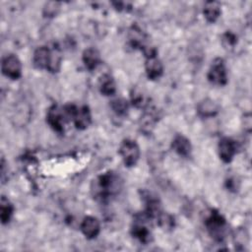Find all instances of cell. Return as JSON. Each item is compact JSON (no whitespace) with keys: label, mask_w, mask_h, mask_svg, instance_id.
Returning <instances> with one entry per match:
<instances>
[{"label":"cell","mask_w":252,"mask_h":252,"mask_svg":"<svg viewBox=\"0 0 252 252\" xmlns=\"http://www.w3.org/2000/svg\"><path fill=\"white\" fill-rule=\"evenodd\" d=\"M148 218L150 219V217L146 213H144V216L137 220L132 226V234L142 243H149L152 238L151 231L145 223V220Z\"/></svg>","instance_id":"obj_7"},{"label":"cell","mask_w":252,"mask_h":252,"mask_svg":"<svg viewBox=\"0 0 252 252\" xmlns=\"http://www.w3.org/2000/svg\"><path fill=\"white\" fill-rule=\"evenodd\" d=\"M111 108L117 115H124L128 110V102L124 98H117L111 101Z\"/></svg>","instance_id":"obj_20"},{"label":"cell","mask_w":252,"mask_h":252,"mask_svg":"<svg viewBox=\"0 0 252 252\" xmlns=\"http://www.w3.org/2000/svg\"><path fill=\"white\" fill-rule=\"evenodd\" d=\"M81 230L87 238L89 239L95 238L100 231V224L98 220L91 216L84 218L81 223Z\"/></svg>","instance_id":"obj_8"},{"label":"cell","mask_w":252,"mask_h":252,"mask_svg":"<svg viewBox=\"0 0 252 252\" xmlns=\"http://www.w3.org/2000/svg\"><path fill=\"white\" fill-rule=\"evenodd\" d=\"M13 211H14V208H13L12 204L9 202L8 199H6L3 196L1 198V202H0V219H1V222L3 224L9 222V220H11V217L13 215Z\"/></svg>","instance_id":"obj_19"},{"label":"cell","mask_w":252,"mask_h":252,"mask_svg":"<svg viewBox=\"0 0 252 252\" xmlns=\"http://www.w3.org/2000/svg\"><path fill=\"white\" fill-rule=\"evenodd\" d=\"M83 62L89 70L92 71V70L95 69L100 62L99 52L95 48H93V47L87 48L83 52Z\"/></svg>","instance_id":"obj_15"},{"label":"cell","mask_w":252,"mask_h":252,"mask_svg":"<svg viewBox=\"0 0 252 252\" xmlns=\"http://www.w3.org/2000/svg\"><path fill=\"white\" fill-rule=\"evenodd\" d=\"M119 154L126 166H133L140 158V149L135 141L126 139L120 145Z\"/></svg>","instance_id":"obj_3"},{"label":"cell","mask_w":252,"mask_h":252,"mask_svg":"<svg viewBox=\"0 0 252 252\" xmlns=\"http://www.w3.org/2000/svg\"><path fill=\"white\" fill-rule=\"evenodd\" d=\"M206 226L209 233L218 241H221L224 238L225 220L217 212H212L206 220Z\"/></svg>","instance_id":"obj_4"},{"label":"cell","mask_w":252,"mask_h":252,"mask_svg":"<svg viewBox=\"0 0 252 252\" xmlns=\"http://www.w3.org/2000/svg\"><path fill=\"white\" fill-rule=\"evenodd\" d=\"M128 37H129V41H130L131 45L135 48L143 49L144 47L147 46L145 44L146 35L143 32V31L137 26H132V28L129 30Z\"/></svg>","instance_id":"obj_16"},{"label":"cell","mask_w":252,"mask_h":252,"mask_svg":"<svg viewBox=\"0 0 252 252\" xmlns=\"http://www.w3.org/2000/svg\"><path fill=\"white\" fill-rule=\"evenodd\" d=\"M60 4L58 2H54V1H50V2H47L44 6V9H43V12H44V15L47 16V17H53L57 14L58 10H59V6Z\"/></svg>","instance_id":"obj_22"},{"label":"cell","mask_w":252,"mask_h":252,"mask_svg":"<svg viewBox=\"0 0 252 252\" xmlns=\"http://www.w3.org/2000/svg\"><path fill=\"white\" fill-rule=\"evenodd\" d=\"M208 80L212 84L218 85V86H223L226 84L227 75H226V69L222 59L218 58L213 62L208 72Z\"/></svg>","instance_id":"obj_6"},{"label":"cell","mask_w":252,"mask_h":252,"mask_svg":"<svg viewBox=\"0 0 252 252\" xmlns=\"http://www.w3.org/2000/svg\"><path fill=\"white\" fill-rule=\"evenodd\" d=\"M156 219L158 220V224L164 229L165 228H171L174 224L173 218L170 215H168L166 213H163V212H160Z\"/></svg>","instance_id":"obj_21"},{"label":"cell","mask_w":252,"mask_h":252,"mask_svg":"<svg viewBox=\"0 0 252 252\" xmlns=\"http://www.w3.org/2000/svg\"><path fill=\"white\" fill-rule=\"evenodd\" d=\"M172 149L182 157H188L191 153V144L190 141L182 136V135H177L173 141H172Z\"/></svg>","instance_id":"obj_14"},{"label":"cell","mask_w":252,"mask_h":252,"mask_svg":"<svg viewBox=\"0 0 252 252\" xmlns=\"http://www.w3.org/2000/svg\"><path fill=\"white\" fill-rule=\"evenodd\" d=\"M46 121L50 125V127L56 131L61 133L64 128V114L57 106L53 105L48 109L46 115Z\"/></svg>","instance_id":"obj_9"},{"label":"cell","mask_w":252,"mask_h":252,"mask_svg":"<svg viewBox=\"0 0 252 252\" xmlns=\"http://www.w3.org/2000/svg\"><path fill=\"white\" fill-rule=\"evenodd\" d=\"M2 73L12 80H18L22 75L20 59L14 54L5 56L2 60Z\"/></svg>","instance_id":"obj_5"},{"label":"cell","mask_w":252,"mask_h":252,"mask_svg":"<svg viewBox=\"0 0 252 252\" xmlns=\"http://www.w3.org/2000/svg\"><path fill=\"white\" fill-rule=\"evenodd\" d=\"M52 51L46 46L38 47L32 57V62L35 68L37 69H48Z\"/></svg>","instance_id":"obj_11"},{"label":"cell","mask_w":252,"mask_h":252,"mask_svg":"<svg viewBox=\"0 0 252 252\" xmlns=\"http://www.w3.org/2000/svg\"><path fill=\"white\" fill-rule=\"evenodd\" d=\"M197 111L202 117H212L219 112V106L213 99L206 98L199 102Z\"/></svg>","instance_id":"obj_13"},{"label":"cell","mask_w":252,"mask_h":252,"mask_svg":"<svg viewBox=\"0 0 252 252\" xmlns=\"http://www.w3.org/2000/svg\"><path fill=\"white\" fill-rule=\"evenodd\" d=\"M99 91L104 95H112L116 91V85L110 75H104L99 80Z\"/></svg>","instance_id":"obj_18"},{"label":"cell","mask_w":252,"mask_h":252,"mask_svg":"<svg viewBox=\"0 0 252 252\" xmlns=\"http://www.w3.org/2000/svg\"><path fill=\"white\" fill-rule=\"evenodd\" d=\"M64 112L67 116L70 117V119L73 120L75 126L78 129H86L91 124L92 116L88 106L77 107L73 104H70L65 107Z\"/></svg>","instance_id":"obj_1"},{"label":"cell","mask_w":252,"mask_h":252,"mask_svg":"<svg viewBox=\"0 0 252 252\" xmlns=\"http://www.w3.org/2000/svg\"><path fill=\"white\" fill-rule=\"evenodd\" d=\"M236 153V144L230 138H222L219 143V154L224 162H229Z\"/></svg>","instance_id":"obj_10"},{"label":"cell","mask_w":252,"mask_h":252,"mask_svg":"<svg viewBox=\"0 0 252 252\" xmlns=\"http://www.w3.org/2000/svg\"><path fill=\"white\" fill-rule=\"evenodd\" d=\"M204 16L209 23H214L220 15V6L219 2L210 1L204 6Z\"/></svg>","instance_id":"obj_17"},{"label":"cell","mask_w":252,"mask_h":252,"mask_svg":"<svg viewBox=\"0 0 252 252\" xmlns=\"http://www.w3.org/2000/svg\"><path fill=\"white\" fill-rule=\"evenodd\" d=\"M145 68H146L147 76L151 80L158 79L161 76L162 71H163L162 64L157 56L148 57L147 60H146Z\"/></svg>","instance_id":"obj_12"},{"label":"cell","mask_w":252,"mask_h":252,"mask_svg":"<svg viewBox=\"0 0 252 252\" xmlns=\"http://www.w3.org/2000/svg\"><path fill=\"white\" fill-rule=\"evenodd\" d=\"M115 181H117V179L112 172H106L100 175L95 180V185H94L95 195L100 199H105L110 197L116 190Z\"/></svg>","instance_id":"obj_2"}]
</instances>
